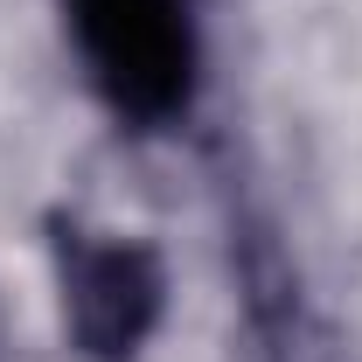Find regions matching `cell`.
Listing matches in <instances>:
<instances>
[{"label":"cell","instance_id":"cell-1","mask_svg":"<svg viewBox=\"0 0 362 362\" xmlns=\"http://www.w3.org/2000/svg\"><path fill=\"white\" fill-rule=\"evenodd\" d=\"M70 28L90 77L126 112L160 119L188 98V70H195L188 0H70Z\"/></svg>","mask_w":362,"mask_h":362}]
</instances>
